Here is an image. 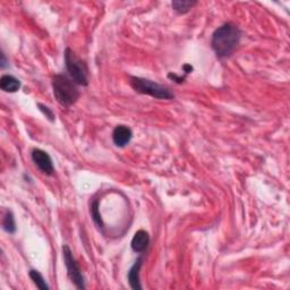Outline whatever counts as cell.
Segmentation results:
<instances>
[{"mask_svg":"<svg viewBox=\"0 0 290 290\" xmlns=\"http://www.w3.org/2000/svg\"><path fill=\"white\" fill-rule=\"evenodd\" d=\"M242 39V31L233 23H225L212 34L211 47L220 59L228 58L236 51Z\"/></svg>","mask_w":290,"mask_h":290,"instance_id":"1","label":"cell"},{"mask_svg":"<svg viewBox=\"0 0 290 290\" xmlns=\"http://www.w3.org/2000/svg\"><path fill=\"white\" fill-rule=\"evenodd\" d=\"M52 91L57 102L63 107H71L80 98V91L72 78L62 74H57L52 77Z\"/></svg>","mask_w":290,"mask_h":290,"instance_id":"2","label":"cell"},{"mask_svg":"<svg viewBox=\"0 0 290 290\" xmlns=\"http://www.w3.org/2000/svg\"><path fill=\"white\" fill-rule=\"evenodd\" d=\"M130 84L133 90L140 94H146L160 100H171L175 98L174 93L168 86L159 84V83L147 80V78L131 76Z\"/></svg>","mask_w":290,"mask_h":290,"instance_id":"3","label":"cell"},{"mask_svg":"<svg viewBox=\"0 0 290 290\" xmlns=\"http://www.w3.org/2000/svg\"><path fill=\"white\" fill-rule=\"evenodd\" d=\"M65 65L68 74L76 85H88V67L86 62L77 57L71 48L65 50Z\"/></svg>","mask_w":290,"mask_h":290,"instance_id":"4","label":"cell"},{"mask_svg":"<svg viewBox=\"0 0 290 290\" xmlns=\"http://www.w3.org/2000/svg\"><path fill=\"white\" fill-rule=\"evenodd\" d=\"M62 256L63 261H65V265L67 269L68 277L72 280V282L75 284L77 289H85V280L82 274V270L80 265L76 262L75 257H74L72 249L68 245H63L62 246Z\"/></svg>","mask_w":290,"mask_h":290,"instance_id":"5","label":"cell"},{"mask_svg":"<svg viewBox=\"0 0 290 290\" xmlns=\"http://www.w3.org/2000/svg\"><path fill=\"white\" fill-rule=\"evenodd\" d=\"M31 155L33 162L36 164V166L42 174L47 176H51L53 173H55V167H53L51 156L49 155L46 151H43L41 149H34L32 151Z\"/></svg>","mask_w":290,"mask_h":290,"instance_id":"6","label":"cell"},{"mask_svg":"<svg viewBox=\"0 0 290 290\" xmlns=\"http://www.w3.org/2000/svg\"><path fill=\"white\" fill-rule=\"evenodd\" d=\"M133 139V132L125 125H118L112 132V142L118 147H125Z\"/></svg>","mask_w":290,"mask_h":290,"instance_id":"7","label":"cell"},{"mask_svg":"<svg viewBox=\"0 0 290 290\" xmlns=\"http://www.w3.org/2000/svg\"><path fill=\"white\" fill-rule=\"evenodd\" d=\"M149 245H150V236L145 230H139V232H136L131 243L132 249L134 250L135 253H140V254L146 252V249L149 248Z\"/></svg>","mask_w":290,"mask_h":290,"instance_id":"8","label":"cell"},{"mask_svg":"<svg viewBox=\"0 0 290 290\" xmlns=\"http://www.w3.org/2000/svg\"><path fill=\"white\" fill-rule=\"evenodd\" d=\"M142 265H143V257L140 256L136 260L135 263L133 264V267L130 269L128 273H127V279H128L130 286L132 289H134V290H141L142 288H143L140 281V271H141Z\"/></svg>","mask_w":290,"mask_h":290,"instance_id":"9","label":"cell"},{"mask_svg":"<svg viewBox=\"0 0 290 290\" xmlns=\"http://www.w3.org/2000/svg\"><path fill=\"white\" fill-rule=\"evenodd\" d=\"M0 88L7 93H15L21 88V82L13 75H3L0 78Z\"/></svg>","mask_w":290,"mask_h":290,"instance_id":"10","label":"cell"},{"mask_svg":"<svg viewBox=\"0 0 290 290\" xmlns=\"http://www.w3.org/2000/svg\"><path fill=\"white\" fill-rule=\"evenodd\" d=\"M198 5V2H190V0H176V2L171 3V7H173L174 11L179 14L184 15L187 14L191 8Z\"/></svg>","mask_w":290,"mask_h":290,"instance_id":"11","label":"cell"},{"mask_svg":"<svg viewBox=\"0 0 290 290\" xmlns=\"http://www.w3.org/2000/svg\"><path fill=\"white\" fill-rule=\"evenodd\" d=\"M3 228L8 234H15L16 233V222H15V218L12 211L7 210L4 214L3 218Z\"/></svg>","mask_w":290,"mask_h":290,"instance_id":"12","label":"cell"},{"mask_svg":"<svg viewBox=\"0 0 290 290\" xmlns=\"http://www.w3.org/2000/svg\"><path fill=\"white\" fill-rule=\"evenodd\" d=\"M28 276L32 279V281L36 283V286L39 289H42V290L50 289V287H49L48 283L46 282V280H44V278L42 277V274L39 271H37V270H29Z\"/></svg>","mask_w":290,"mask_h":290,"instance_id":"13","label":"cell"},{"mask_svg":"<svg viewBox=\"0 0 290 290\" xmlns=\"http://www.w3.org/2000/svg\"><path fill=\"white\" fill-rule=\"evenodd\" d=\"M91 214H92V218H93V221H94V223L98 225V227L102 229L103 228V221H102L100 211H99V201H94V202L92 203Z\"/></svg>","mask_w":290,"mask_h":290,"instance_id":"14","label":"cell"},{"mask_svg":"<svg viewBox=\"0 0 290 290\" xmlns=\"http://www.w3.org/2000/svg\"><path fill=\"white\" fill-rule=\"evenodd\" d=\"M38 108L40 109L42 114L46 116V118H48L49 121L51 122L55 121V114H53V111L50 109V108L42 105V103H38Z\"/></svg>","mask_w":290,"mask_h":290,"instance_id":"15","label":"cell"},{"mask_svg":"<svg viewBox=\"0 0 290 290\" xmlns=\"http://www.w3.org/2000/svg\"><path fill=\"white\" fill-rule=\"evenodd\" d=\"M168 78H169V80L173 81V82L178 83V84H180V83H184V81H185V76H178V75H176V74H174V73H169L168 74Z\"/></svg>","mask_w":290,"mask_h":290,"instance_id":"16","label":"cell"},{"mask_svg":"<svg viewBox=\"0 0 290 290\" xmlns=\"http://www.w3.org/2000/svg\"><path fill=\"white\" fill-rule=\"evenodd\" d=\"M183 70H184L185 75H187V74H189L191 71H193V67H191L190 65H188V63H186V65L183 66Z\"/></svg>","mask_w":290,"mask_h":290,"instance_id":"17","label":"cell"},{"mask_svg":"<svg viewBox=\"0 0 290 290\" xmlns=\"http://www.w3.org/2000/svg\"><path fill=\"white\" fill-rule=\"evenodd\" d=\"M5 66H6V59L4 53H2V68H5Z\"/></svg>","mask_w":290,"mask_h":290,"instance_id":"18","label":"cell"}]
</instances>
